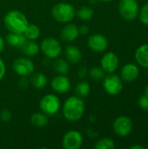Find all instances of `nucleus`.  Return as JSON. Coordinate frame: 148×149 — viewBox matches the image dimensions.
<instances>
[{"label": "nucleus", "instance_id": "obj_36", "mask_svg": "<svg viewBox=\"0 0 148 149\" xmlns=\"http://www.w3.org/2000/svg\"><path fill=\"white\" fill-rule=\"evenodd\" d=\"M131 149H145L144 146H140V145H133L130 147Z\"/></svg>", "mask_w": 148, "mask_h": 149}, {"label": "nucleus", "instance_id": "obj_7", "mask_svg": "<svg viewBox=\"0 0 148 149\" xmlns=\"http://www.w3.org/2000/svg\"><path fill=\"white\" fill-rule=\"evenodd\" d=\"M13 71L20 77H29L35 70L34 63L28 58H17L12 63Z\"/></svg>", "mask_w": 148, "mask_h": 149}, {"label": "nucleus", "instance_id": "obj_12", "mask_svg": "<svg viewBox=\"0 0 148 149\" xmlns=\"http://www.w3.org/2000/svg\"><path fill=\"white\" fill-rule=\"evenodd\" d=\"M119 64H120L119 58L113 52H109L104 54L100 60L101 68L105 71V72H108V73L114 72L118 68Z\"/></svg>", "mask_w": 148, "mask_h": 149}, {"label": "nucleus", "instance_id": "obj_10", "mask_svg": "<svg viewBox=\"0 0 148 149\" xmlns=\"http://www.w3.org/2000/svg\"><path fill=\"white\" fill-rule=\"evenodd\" d=\"M82 144L83 136L76 130L67 132L62 139V147L65 149H79Z\"/></svg>", "mask_w": 148, "mask_h": 149}, {"label": "nucleus", "instance_id": "obj_27", "mask_svg": "<svg viewBox=\"0 0 148 149\" xmlns=\"http://www.w3.org/2000/svg\"><path fill=\"white\" fill-rule=\"evenodd\" d=\"M115 148V143L113 140L110 138H103L101 140H99L95 145V149H113Z\"/></svg>", "mask_w": 148, "mask_h": 149}, {"label": "nucleus", "instance_id": "obj_37", "mask_svg": "<svg viewBox=\"0 0 148 149\" xmlns=\"http://www.w3.org/2000/svg\"><path fill=\"white\" fill-rule=\"evenodd\" d=\"M145 94L148 96V85L147 86V87H146V89H145Z\"/></svg>", "mask_w": 148, "mask_h": 149}, {"label": "nucleus", "instance_id": "obj_9", "mask_svg": "<svg viewBox=\"0 0 148 149\" xmlns=\"http://www.w3.org/2000/svg\"><path fill=\"white\" fill-rule=\"evenodd\" d=\"M114 133L120 137H126L133 130V122L129 117L120 116L113 124Z\"/></svg>", "mask_w": 148, "mask_h": 149}, {"label": "nucleus", "instance_id": "obj_24", "mask_svg": "<svg viewBox=\"0 0 148 149\" xmlns=\"http://www.w3.org/2000/svg\"><path fill=\"white\" fill-rule=\"evenodd\" d=\"M93 10L89 6H82L76 12V16L82 21H88L93 17Z\"/></svg>", "mask_w": 148, "mask_h": 149}, {"label": "nucleus", "instance_id": "obj_26", "mask_svg": "<svg viewBox=\"0 0 148 149\" xmlns=\"http://www.w3.org/2000/svg\"><path fill=\"white\" fill-rule=\"evenodd\" d=\"M88 74L93 81H100L105 77V71L101 67L94 66L88 71Z\"/></svg>", "mask_w": 148, "mask_h": 149}, {"label": "nucleus", "instance_id": "obj_33", "mask_svg": "<svg viewBox=\"0 0 148 149\" xmlns=\"http://www.w3.org/2000/svg\"><path fill=\"white\" fill-rule=\"evenodd\" d=\"M89 27L87 25H81L79 28V34H82V35H86L88 32H89Z\"/></svg>", "mask_w": 148, "mask_h": 149}, {"label": "nucleus", "instance_id": "obj_29", "mask_svg": "<svg viewBox=\"0 0 148 149\" xmlns=\"http://www.w3.org/2000/svg\"><path fill=\"white\" fill-rule=\"evenodd\" d=\"M0 119L3 122H9L11 119V113L8 109H3L0 113Z\"/></svg>", "mask_w": 148, "mask_h": 149}, {"label": "nucleus", "instance_id": "obj_5", "mask_svg": "<svg viewBox=\"0 0 148 149\" xmlns=\"http://www.w3.org/2000/svg\"><path fill=\"white\" fill-rule=\"evenodd\" d=\"M40 49L48 58H57L62 52V45L54 38L47 37L41 42Z\"/></svg>", "mask_w": 148, "mask_h": 149}, {"label": "nucleus", "instance_id": "obj_13", "mask_svg": "<svg viewBox=\"0 0 148 149\" xmlns=\"http://www.w3.org/2000/svg\"><path fill=\"white\" fill-rule=\"evenodd\" d=\"M51 88L57 93H66L71 88V81L66 75L58 74L54 77L51 82Z\"/></svg>", "mask_w": 148, "mask_h": 149}, {"label": "nucleus", "instance_id": "obj_19", "mask_svg": "<svg viewBox=\"0 0 148 149\" xmlns=\"http://www.w3.org/2000/svg\"><path fill=\"white\" fill-rule=\"evenodd\" d=\"M30 83L36 89H43L48 83L47 77L42 72H33L30 78Z\"/></svg>", "mask_w": 148, "mask_h": 149}, {"label": "nucleus", "instance_id": "obj_14", "mask_svg": "<svg viewBox=\"0 0 148 149\" xmlns=\"http://www.w3.org/2000/svg\"><path fill=\"white\" fill-rule=\"evenodd\" d=\"M120 75H121V79L123 81L133 82L138 79L140 75L139 67L133 63L126 64L120 71Z\"/></svg>", "mask_w": 148, "mask_h": 149}, {"label": "nucleus", "instance_id": "obj_4", "mask_svg": "<svg viewBox=\"0 0 148 149\" xmlns=\"http://www.w3.org/2000/svg\"><path fill=\"white\" fill-rule=\"evenodd\" d=\"M61 103L59 98L53 93L44 95L39 102V108L41 112L45 113L47 116L55 115L60 109Z\"/></svg>", "mask_w": 148, "mask_h": 149}, {"label": "nucleus", "instance_id": "obj_22", "mask_svg": "<svg viewBox=\"0 0 148 149\" xmlns=\"http://www.w3.org/2000/svg\"><path fill=\"white\" fill-rule=\"evenodd\" d=\"M31 123L35 127H38V128L44 127L48 123V116L43 112L34 113L31 116Z\"/></svg>", "mask_w": 148, "mask_h": 149}, {"label": "nucleus", "instance_id": "obj_11", "mask_svg": "<svg viewBox=\"0 0 148 149\" xmlns=\"http://www.w3.org/2000/svg\"><path fill=\"white\" fill-rule=\"evenodd\" d=\"M87 45L89 48L95 52H102L107 49L108 40L106 36L102 34H93L88 38Z\"/></svg>", "mask_w": 148, "mask_h": 149}, {"label": "nucleus", "instance_id": "obj_8", "mask_svg": "<svg viewBox=\"0 0 148 149\" xmlns=\"http://www.w3.org/2000/svg\"><path fill=\"white\" fill-rule=\"evenodd\" d=\"M103 87L109 95H118L123 89L122 79L116 74L109 73L103 79Z\"/></svg>", "mask_w": 148, "mask_h": 149}, {"label": "nucleus", "instance_id": "obj_17", "mask_svg": "<svg viewBox=\"0 0 148 149\" xmlns=\"http://www.w3.org/2000/svg\"><path fill=\"white\" fill-rule=\"evenodd\" d=\"M65 58L67 61L72 64L79 63L82 58L81 51L79 50V48H78L75 45H68L65 48Z\"/></svg>", "mask_w": 148, "mask_h": 149}, {"label": "nucleus", "instance_id": "obj_38", "mask_svg": "<svg viewBox=\"0 0 148 149\" xmlns=\"http://www.w3.org/2000/svg\"><path fill=\"white\" fill-rule=\"evenodd\" d=\"M98 1H99V2H104V3H107V2H111V1H113V0H98Z\"/></svg>", "mask_w": 148, "mask_h": 149}, {"label": "nucleus", "instance_id": "obj_2", "mask_svg": "<svg viewBox=\"0 0 148 149\" xmlns=\"http://www.w3.org/2000/svg\"><path fill=\"white\" fill-rule=\"evenodd\" d=\"M3 24L9 32L24 33L29 22L26 16L17 10L9 11L3 18Z\"/></svg>", "mask_w": 148, "mask_h": 149}, {"label": "nucleus", "instance_id": "obj_32", "mask_svg": "<svg viewBox=\"0 0 148 149\" xmlns=\"http://www.w3.org/2000/svg\"><path fill=\"white\" fill-rule=\"evenodd\" d=\"M87 74H88V70L85 67H81L78 71V75H79V78H82L83 79V78L86 77Z\"/></svg>", "mask_w": 148, "mask_h": 149}, {"label": "nucleus", "instance_id": "obj_30", "mask_svg": "<svg viewBox=\"0 0 148 149\" xmlns=\"http://www.w3.org/2000/svg\"><path fill=\"white\" fill-rule=\"evenodd\" d=\"M139 105L143 110L148 111V96H147L146 94L142 95L139 100Z\"/></svg>", "mask_w": 148, "mask_h": 149}, {"label": "nucleus", "instance_id": "obj_1", "mask_svg": "<svg viewBox=\"0 0 148 149\" xmlns=\"http://www.w3.org/2000/svg\"><path fill=\"white\" fill-rule=\"evenodd\" d=\"M85 113V102L79 96H71L64 103L63 115L72 122L80 120Z\"/></svg>", "mask_w": 148, "mask_h": 149}, {"label": "nucleus", "instance_id": "obj_6", "mask_svg": "<svg viewBox=\"0 0 148 149\" xmlns=\"http://www.w3.org/2000/svg\"><path fill=\"white\" fill-rule=\"evenodd\" d=\"M119 11L124 19L128 21L133 20L139 15V4L136 0H120Z\"/></svg>", "mask_w": 148, "mask_h": 149}, {"label": "nucleus", "instance_id": "obj_15", "mask_svg": "<svg viewBox=\"0 0 148 149\" xmlns=\"http://www.w3.org/2000/svg\"><path fill=\"white\" fill-rule=\"evenodd\" d=\"M79 35V27L74 24H68L60 31V38L65 42H73Z\"/></svg>", "mask_w": 148, "mask_h": 149}, {"label": "nucleus", "instance_id": "obj_31", "mask_svg": "<svg viewBox=\"0 0 148 149\" xmlns=\"http://www.w3.org/2000/svg\"><path fill=\"white\" fill-rule=\"evenodd\" d=\"M5 72H6V67H5V64L3 61V59L0 58V80H2L5 75Z\"/></svg>", "mask_w": 148, "mask_h": 149}, {"label": "nucleus", "instance_id": "obj_23", "mask_svg": "<svg viewBox=\"0 0 148 149\" xmlns=\"http://www.w3.org/2000/svg\"><path fill=\"white\" fill-rule=\"evenodd\" d=\"M24 36L29 40H36L40 36V29L34 24H28L26 29L24 31Z\"/></svg>", "mask_w": 148, "mask_h": 149}, {"label": "nucleus", "instance_id": "obj_20", "mask_svg": "<svg viewBox=\"0 0 148 149\" xmlns=\"http://www.w3.org/2000/svg\"><path fill=\"white\" fill-rule=\"evenodd\" d=\"M21 50L24 55L28 57H32V56L37 55L39 52L40 47L36 42H34V40L27 39L23 45V46L21 47Z\"/></svg>", "mask_w": 148, "mask_h": 149}, {"label": "nucleus", "instance_id": "obj_34", "mask_svg": "<svg viewBox=\"0 0 148 149\" xmlns=\"http://www.w3.org/2000/svg\"><path fill=\"white\" fill-rule=\"evenodd\" d=\"M22 78H23V79H21L20 81H19V86H20L21 87H26V86H28L29 82H28L26 77H22Z\"/></svg>", "mask_w": 148, "mask_h": 149}, {"label": "nucleus", "instance_id": "obj_16", "mask_svg": "<svg viewBox=\"0 0 148 149\" xmlns=\"http://www.w3.org/2000/svg\"><path fill=\"white\" fill-rule=\"evenodd\" d=\"M26 40L27 38L24 33L9 32V34H7L5 37V42L10 46L15 48H21Z\"/></svg>", "mask_w": 148, "mask_h": 149}, {"label": "nucleus", "instance_id": "obj_21", "mask_svg": "<svg viewBox=\"0 0 148 149\" xmlns=\"http://www.w3.org/2000/svg\"><path fill=\"white\" fill-rule=\"evenodd\" d=\"M53 70L56 73L61 75H66L70 71V65L69 62L63 58H55L52 64Z\"/></svg>", "mask_w": 148, "mask_h": 149}, {"label": "nucleus", "instance_id": "obj_18", "mask_svg": "<svg viewBox=\"0 0 148 149\" xmlns=\"http://www.w3.org/2000/svg\"><path fill=\"white\" fill-rule=\"evenodd\" d=\"M135 59L140 66L148 68V44L140 45L136 50Z\"/></svg>", "mask_w": 148, "mask_h": 149}, {"label": "nucleus", "instance_id": "obj_28", "mask_svg": "<svg viewBox=\"0 0 148 149\" xmlns=\"http://www.w3.org/2000/svg\"><path fill=\"white\" fill-rule=\"evenodd\" d=\"M140 19L142 24L148 26V3H146L139 11Z\"/></svg>", "mask_w": 148, "mask_h": 149}, {"label": "nucleus", "instance_id": "obj_25", "mask_svg": "<svg viewBox=\"0 0 148 149\" xmlns=\"http://www.w3.org/2000/svg\"><path fill=\"white\" fill-rule=\"evenodd\" d=\"M91 92L90 84L87 81H81L75 86V93L79 97H86Z\"/></svg>", "mask_w": 148, "mask_h": 149}, {"label": "nucleus", "instance_id": "obj_35", "mask_svg": "<svg viewBox=\"0 0 148 149\" xmlns=\"http://www.w3.org/2000/svg\"><path fill=\"white\" fill-rule=\"evenodd\" d=\"M4 45H5V40L0 36V53L3 52V50L4 48Z\"/></svg>", "mask_w": 148, "mask_h": 149}, {"label": "nucleus", "instance_id": "obj_3", "mask_svg": "<svg viewBox=\"0 0 148 149\" xmlns=\"http://www.w3.org/2000/svg\"><path fill=\"white\" fill-rule=\"evenodd\" d=\"M51 15L56 21L67 24L73 20L74 17L76 16V10L72 4L61 2L53 6L51 10Z\"/></svg>", "mask_w": 148, "mask_h": 149}]
</instances>
